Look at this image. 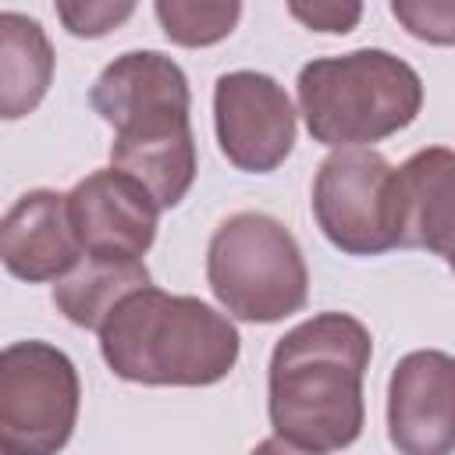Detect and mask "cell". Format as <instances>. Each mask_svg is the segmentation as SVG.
I'll use <instances>...</instances> for the list:
<instances>
[{"label": "cell", "mask_w": 455, "mask_h": 455, "mask_svg": "<svg viewBox=\"0 0 455 455\" xmlns=\"http://www.w3.org/2000/svg\"><path fill=\"white\" fill-rule=\"evenodd\" d=\"M370 331L348 313H320L291 327L270 355V423L277 437L338 451L363 434V373Z\"/></svg>", "instance_id": "cell-1"}, {"label": "cell", "mask_w": 455, "mask_h": 455, "mask_svg": "<svg viewBox=\"0 0 455 455\" xmlns=\"http://www.w3.org/2000/svg\"><path fill=\"white\" fill-rule=\"evenodd\" d=\"M89 100L117 132L110 167L135 178L160 210L178 206L196 181L185 71L156 50H132L103 68Z\"/></svg>", "instance_id": "cell-2"}, {"label": "cell", "mask_w": 455, "mask_h": 455, "mask_svg": "<svg viewBox=\"0 0 455 455\" xmlns=\"http://www.w3.org/2000/svg\"><path fill=\"white\" fill-rule=\"evenodd\" d=\"M100 352L121 380L206 387L235 370L238 331L213 306L146 284L110 309Z\"/></svg>", "instance_id": "cell-3"}, {"label": "cell", "mask_w": 455, "mask_h": 455, "mask_svg": "<svg viewBox=\"0 0 455 455\" xmlns=\"http://www.w3.org/2000/svg\"><path fill=\"white\" fill-rule=\"evenodd\" d=\"M299 107L316 142L363 146L412 124L423 107V85L395 53L352 50L309 60L299 71Z\"/></svg>", "instance_id": "cell-4"}, {"label": "cell", "mask_w": 455, "mask_h": 455, "mask_svg": "<svg viewBox=\"0 0 455 455\" xmlns=\"http://www.w3.org/2000/svg\"><path fill=\"white\" fill-rule=\"evenodd\" d=\"M217 302L249 323H274L306 306L309 274L291 231L267 213L228 217L206 252Z\"/></svg>", "instance_id": "cell-5"}, {"label": "cell", "mask_w": 455, "mask_h": 455, "mask_svg": "<svg viewBox=\"0 0 455 455\" xmlns=\"http://www.w3.org/2000/svg\"><path fill=\"white\" fill-rule=\"evenodd\" d=\"M78 370L46 341L0 352V448L7 455H57L78 419Z\"/></svg>", "instance_id": "cell-6"}, {"label": "cell", "mask_w": 455, "mask_h": 455, "mask_svg": "<svg viewBox=\"0 0 455 455\" xmlns=\"http://www.w3.org/2000/svg\"><path fill=\"white\" fill-rule=\"evenodd\" d=\"M391 164L373 149L331 153L313 181V213L320 231L348 256L395 249L391 231Z\"/></svg>", "instance_id": "cell-7"}, {"label": "cell", "mask_w": 455, "mask_h": 455, "mask_svg": "<svg viewBox=\"0 0 455 455\" xmlns=\"http://www.w3.org/2000/svg\"><path fill=\"white\" fill-rule=\"evenodd\" d=\"M213 117L220 153L249 174H267L291 153L295 110L288 92L259 71H231L217 78Z\"/></svg>", "instance_id": "cell-8"}, {"label": "cell", "mask_w": 455, "mask_h": 455, "mask_svg": "<svg viewBox=\"0 0 455 455\" xmlns=\"http://www.w3.org/2000/svg\"><path fill=\"white\" fill-rule=\"evenodd\" d=\"M68 217L85 256L139 259L156 238L160 206L121 171H96L68 192Z\"/></svg>", "instance_id": "cell-9"}, {"label": "cell", "mask_w": 455, "mask_h": 455, "mask_svg": "<svg viewBox=\"0 0 455 455\" xmlns=\"http://www.w3.org/2000/svg\"><path fill=\"white\" fill-rule=\"evenodd\" d=\"M387 434L402 455H451L455 363L448 352H409L387 387Z\"/></svg>", "instance_id": "cell-10"}, {"label": "cell", "mask_w": 455, "mask_h": 455, "mask_svg": "<svg viewBox=\"0 0 455 455\" xmlns=\"http://www.w3.org/2000/svg\"><path fill=\"white\" fill-rule=\"evenodd\" d=\"M82 259L68 217V196L25 192L0 220V263L21 281H60Z\"/></svg>", "instance_id": "cell-11"}, {"label": "cell", "mask_w": 455, "mask_h": 455, "mask_svg": "<svg viewBox=\"0 0 455 455\" xmlns=\"http://www.w3.org/2000/svg\"><path fill=\"white\" fill-rule=\"evenodd\" d=\"M451 174L448 146H430L391 171V231L395 245H419L451 259Z\"/></svg>", "instance_id": "cell-12"}, {"label": "cell", "mask_w": 455, "mask_h": 455, "mask_svg": "<svg viewBox=\"0 0 455 455\" xmlns=\"http://www.w3.org/2000/svg\"><path fill=\"white\" fill-rule=\"evenodd\" d=\"M53 82V46L43 25L18 11H0V121L32 114Z\"/></svg>", "instance_id": "cell-13"}, {"label": "cell", "mask_w": 455, "mask_h": 455, "mask_svg": "<svg viewBox=\"0 0 455 455\" xmlns=\"http://www.w3.org/2000/svg\"><path fill=\"white\" fill-rule=\"evenodd\" d=\"M149 284V270L142 267V259H100V256H85L82 263H75L57 284H53V302L57 309L89 331H100L103 320L110 316V309L128 299L132 291Z\"/></svg>", "instance_id": "cell-14"}, {"label": "cell", "mask_w": 455, "mask_h": 455, "mask_svg": "<svg viewBox=\"0 0 455 455\" xmlns=\"http://www.w3.org/2000/svg\"><path fill=\"white\" fill-rule=\"evenodd\" d=\"M156 18L178 46H210L231 36L242 7L238 4H188V0H160Z\"/></svg>", "instance_id": "cell-15"}, {"label": "cell", "mask_w": 455, "mask_h": 455, "mask_svg": "<svg viewBox=\"0 0 455 455\" xmlns=\"http://www.w3.org/2000/svg\"><path fill=\"white\" fill-rule=\"evenodd\" d=\"M391 14L398 21H405V28L419 39H430V43H451L455 36V4L441 0V4H391Z\"/></svg>", "instance_id": "cell-16"}, {"label": "cell", "mask_w": 455, "mask_h": 455, "mask_svg": "<svg viewBox=\"0 0 455 455\" xmlns=\"http://www.w3.org/2000/svg\"><path fill=\"white\" fill-rule=\"evenodd\" d=\"M60 21L68 25L71 36H107L110 28H117L124 18L135 14L132 4H57Z\"/></svg>", "instance_id": "cell-17"}, {"label": "cell", "mask_w": 455, "mask_h": 455, "mask_svg": "<svg viewBox=\"0 0 455 455\" xmlns=\"http://www.w3.org/2000/svg\"><path fill=\"white\" fill-rule=\"evenodd\" d=\"M288 11L291 18H299L316 32H348L363 18L359 4H291Z\"/></svg>", "instance_id": "cell-18"}, {"label": "cell", "mask_w": 455, "mask_h": 455, "mask_svg": "<svg viewBox=\"0 0 455 455\" xmlns=\"http://www.w3.org/2000/svg\"><path fill=\"white\" fill-rule=\"evenodd\" d=\"M252 455H323V451H313V448H302V444H291L284 437H267L252 448Z\"/></svg>", "instance_id": "cell-19"}, {"label": "cell", "mask_w": 455, "mask_h": 455, "mask_svg": "<svg viewBox=\"0 0 455 455\" xmlns=\"http://www.w3.org/2000/svg\"><path fill=\"white\" fill-rule=\"evenodd\" d=\"M0 455H7V451H4V448H0Z\"/></svg>", "instance_id": "cell-20"}]
</instances>
